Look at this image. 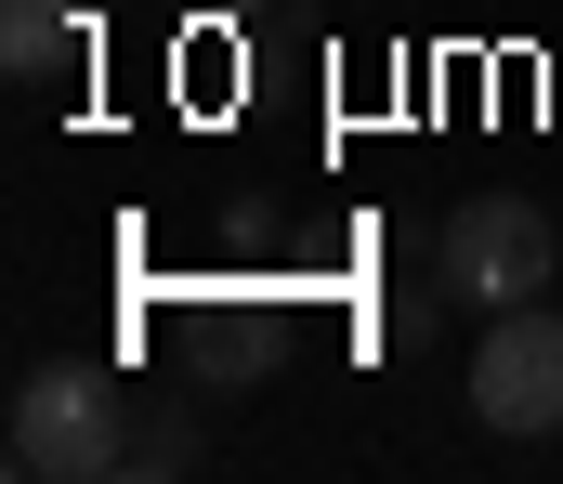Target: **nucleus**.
<instances>
[{
	"label": "nucleus",
	"instance_id": "3",
	"mask_svg": "<svg viewBox=\"0 0 563 484\" xmlns=\"http://www.w3.org/2000/svg\"><path fill=\"white\" fill-rule=\"evenodd\" d=\"M472 419H485V432H563V315H551V302L485 315V353H472Z\"/></svg>",
	"mask_w": 563,
	"mask_h": 484
},
{
	"label": "nucleus",
	"instance_id": "2",
	"mask_svg": "<svg viewBox=\"0 0 563 484\" xmlns=\"http://www.w3.org/2000/svg\"><path fill=\"white\" fill-rule=\"evenodd\" d=\"M445 289L472 315H511L551 289V210L538 196H459L445 210Z\"/></svg>",
	"mask_w": 563,
	"mask_h": 484
},
{
	"label": "nucleus",
	"instance_id": "4",
	"mask_svg": "<svg viewBox=\"0 0 563 484\" xmlns=\"http://www.w3.org/2000/svg\"><path fill=\"white\" fill-rule=\"evenodd\" d=\"M79 53H92V0H0V66L26 92H53Z\"/></svg>",
	"mask_w": 563,
	"mask_h": 484
},
{
	"label": "nucleus",
	"instance_id": "1",
	"mask_svg": "<svg viewBox=\"0 0 563 484\" xmlns=\"http://www.w3.org/2000/svg\"><path fill=\"white\" fill-rule=\"evenodd\" d=\"M13 472L26 484H106L132 472V419H119V380L106 367H26L13 380Z\"/></svg>",
	"mask_w": 563,
	"mask_h": 484
}]
</instances>
